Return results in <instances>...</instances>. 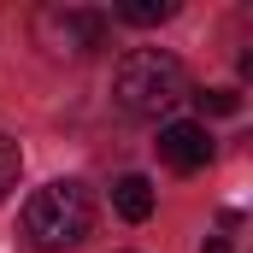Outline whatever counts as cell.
I'll return each mask as SVG.
<instances>
[{
    "label": "cell",
    "instance_id": "6da1fadb",
    "mask_svg": "<svg viewBox=\"0 0 253 253\" xmlns=\"http://www.w3.org/2000/svg\"><path fill=\"white\" fill-rule=\"evenodd\" d=\"M94 224V200L77 177H53L24 200V242L36 253H65L77 248Z\"/></svg>",
    "mask_w": 253,
    "mask_h": 253
},
{
    "label": "cell",
    "instance_id": "7a4b0ae2",
    "mask_svg": "<svg viewBox=\"0 0 253 253\" xmlns=\"http://www.w3.org/2000/svg\"><path fill=\"white\" fill-rule=\"evenodd\" d=\"M183 65L171 59L165 47H135L118 59L112 71V100L124 106L129 118H159V112H171L177 100H183Z\"/></svg>",
    "mask_w": 253,
    "mask_h": 253
},
{
    "label": "cell",
    "instance_id": "3957f363",
    "mask_svg": "<svg viewBox=\"0 0 253 253\" xmlns=\"http://www.w3.org/2000/svg\"><path fill=\"white\" fill-rule=\"evenodd\" d=\"M36 42L53 59H83V53L106 47V12H94V6H47V12H36Z\"/></svg>",
    "mask_w": 253,
    "mask_h": 253
},
{
    "label": "cell",
    "instance_id": "277c9868",
    "mask_svg": "<svg viewBox=\"0 0 253 253\" xmlns=\"http://www.w3.org/2000/svg\"><path fill=\"white\" fill-rule=\"evenodd\" d=\"M159 159H165L177 177H189V171H200V165L212 159V135L200 124H165L159 129Z\"/></svg>",
    "mask_w": 253,
    "mask_h": 253
},
{
    "label": "cell",
    "instance_id": "5b68a950",
    "mask_svg": "<svg viewBox=\"0 0 253 253\" xmlns=\"http://www.w3.org/2000/svg\"><path fill=\"white\" fill-rule=\"evenodd\" d=\"M112 206H118L124 224H147V218H153V183L135 177V171L118 177V183H112Z\"/></svg>",
    "mask_w": 253,
    "mask_h": 253
},
{
    "label": "cell",
    "instance_id": "8992f818",
    "mask_svg": "<svg viewBox=\"0 0 253 253\" xmlns=\"http://www.w3.org/2000/svg\"><path fill=\"white\" fill-rule=\"evenodd\" d=\"M171 12H177L171 0H124V6H118V18H124V24H135V30H147V24H165Z\"/></svg>",
    "mask_w": 253,
    "mask_h": 253
},
{
    "label": "cell",
    "instance_id": "52a82bcc",
    "mask_svg": "<svg viewBox=\"0 0 253 253\" xmlns=\"http://www.w3.org/2000/svg\"><path fill=\"white\" fill-rule=\"evenodd\" d=\"M194 100H200V112H212V118H236V112H242V94H236V88H200Z\"/></svg>",
    "mask_w": 253,
    "mask_h": 253
},
{
    "label": "cell",
    "instance_id": "ba28073f",
    "mask_svg": "<svg viewBox=\"0 0 253 253\" xmlns=\"http://www.w3.org/2000/svg\"><path fill=\"white\" fill-rule=\"evenodd\" d=\"M18 171H24V153H18V141H12V135H0V200L18 189Z\"/></svg>",
    "mask_w": 253,
    "mask_h": 253
},
{
    "label": "cell",
    "instance_id": "9c48e42d",
    "mask_svg": "<svg viewBox=\"0 0 253 253\" xmlns=\"http://www.w3.org/2000/svg\"><path fill=\"white\" fill-rule=\"evenodd\" d=\"M200 253H230V242H206V248H200Z\"/></svg>",
    "mask_w": 253,
    "mask_h": 253
}]
</instances>
